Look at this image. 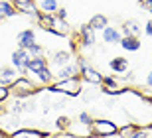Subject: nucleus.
<instances>
[{
    "mask_svg": "<svg viewBox=\"0 0 152 138\" xmlns=\"http://www.w3.org/2000/svg\"><path fill=\"white\" fill-rule=\"evenodd\" d=\"M10 99V87L8 85H0V103H6Z\"/></svg>",
    "mask_w": 152,
    "mask_h": 138,
    "instance_id": "27",
    "label": "nucleus"
},
{
    "mask_svg": "<svg viewBox=\"0 0 152 138\" xmlns=\"http://www.w3.org/2000/svg\"><path fill=\"white\" fill-rule=\"evenodd\" d=\"M16 42H18V47L28 50L32 44H36V32L32 28H26V30H22V32L16 36Z\"/></svg>",
    "mask_w": 152,
    "mask_h": 138,
    "instance_id": "11",
    "label": "nucleus"
},
{
    "mask_svg": "<svg viewBox=\"0 0 152 138\" xmlns=\"http://www.w3.org/2000/svg\"><path fill=\"white\" fill-rule=\"evenodd\" d=\"M69 124H71V120H69V116H65V115H61V116L56 118V128L59 130V132H65V130L69 128Z\"/></svg>",
    "mask_w": 152,
    "mask_h": 138,
    "instance_id": "23",
    "label": "nucleus"
},
{
    "mask_svg": "<svg viewBox=\"0 0 152 138\" xmlns=\"http://www.w3.org/2000/svg\"><path fill=\"white\" fill-rule=\"evenodd\" d=\"M77 120L81 122V124H87V126H91V124H93V116H91L87 110H81V112L77 115Z\"/></svg>",
    "mask_w": 152,
    "mask_h": 138,
    "instance_id": "25",
    "label": "nucleus"
},
{
    "mask_svg": "<svg viewBox=\"0 0 152 138\" xmlns=\"http://www.w3.org/2000/svg\"><path fill=\"white\" fill-rule=\"evenodd\" d=\"M63 134H67L71 138H93V132H91V126L87 124H81L79 120H71L69 128Z\"/></svg>",
    "mask_w": 152,
    "mask_h": 138,
    "instance_id": "7",
    "label": "nucleus"
},
{
    "mask_svg": "<svg viewBox=\"0 0 152 138\" xmlns=\"http://www.w3.org/2000/svg\"><path fill=\"white\" fill-rule=\"evenodd\" d=\"M12 4H16V6H20V4H26V2H32V0H10Z\"/></svg>",
    "mask_w": 152,
    "mask_h": 138,
    "instance_id": "31",
    "label": "nucleus"
},
{
    "mask_svg": "<svg viewBox=\"0 0 152 138\" xmlns=\"http://www.w3.org/2000/svg\"><path fill=\"white\" fill-rule=\"evenodd\" d=\"M0 85H2V79H0Z\"/></svg>",
    "mask_w": 152,
    "mask_h": 138,
    "instance_id": "35",
    "label": "nucleus"
},
{
    "mask_svg": "<svg viewBox=\"0 0 152 138\" xmlns=\"http://www.w3.org/2000/svg\"><path fill=\"white\" fill-rule=\"evenodd\" d=\"M148 138H150V136H148Z\"/></svg>",
    "mask_w": 152,
    "mask_h": 138,
    "instance_id": "36",
    "label": "nucleus"
},
{
    "mask_svg": "<svg viewBox=\"0 0 152 138\" xmlns=\"http://www.w3.org/2000/svg\"><path fill=\"white\" fill-rule=\"evenodd\" d=\"M28 53H30V57H36V55H44V45H39L38 42L36 44H32L28 47Z\"/></svg>",
    "mask_w": 152,
    "mask_h": 138,
    "instance_id": "26",
    "label": "nucleus"
},
{
    "mask_svg": "<svg viewBox=\"0 0 152 138\" xmlns=\"http://www.w3.org/2000/svg\"><path fill=\"white\" fill-rule=\"evenodd\" d=\"M138 4H140L142 8H146V10L152 14V0H138Z\"/></svg>",
    "mask_w": 152,
    "mask_h": 138,
    "instance_id": "28",
    "label": "nucleus"
},
{
    "mask_svg": "<svg viewBox=\"0 0 152 138\" xmlns=\"http://www.w3.org/2000/svg\"><path fill=\"white\" fill-rule=\"evenodd\" d=\"M59 138H71V136H67V134H65V136H59Z\"/></svg>",
    "mask_w": 152,
    "mask_h": 138,
    "instance_id": "34",
    "label": "nucleus"
},
{
    "mask_svg": "<svg viewBox=\"0 0 152 138\" xmlns=\"http://www.w3.org/2000/svg\"><path fill=\"white\" fill-rule=\"evenodd\" d=\"M91 132H93V138H111L118 136V126L109 118H93Z\"/></svg>",
    "mask_w": 152,
    "mask_h": 138,
    "instance_id": "3",
    "label": "nucleus"
},
{
    "mask_svg": "<svg viewBox=\"0 0 152 138\" xmlns=\"http://www.w3.org/2000/svg\"><path fill=\"white\" fill-rule=\"evenodd\" d=\"M16 8H18V12H20V14H26V16L34 18L36 22H38L39 14H42V12L38 10V6L34 4V0H32V2H26V4H20V6H16Z\"/></svg>",
    "mask_w": 152,
    "mask_h": 138,
    "instance_id": "18",
    "label": "nucleus"
},
{
    "mask_svg": "<svg viewBox=\"0 0 152 138\" xmlns=\"http://www.w3.org/2000/svg\"><path fill=\"white\" fill-rule=\"evenodd\" d=\"M16 77H20V71H18L16 67H12V65L0 67V79H2V85H10Z\"/></svg>",
    "mask_w": 152,
    "mask_h": 138,
    "instance_id": "16",
    "label": "nucleus"
},
{
    "mask_svg": "<svg viewBox=\"0 0 152 138\" xmlns=\"http://www.w3.org/2000/svg\"><path fill=\"white\" fill-rule=\"evenodd\" d=\"M50 65V61L45 59L44 55H36V57H30V61H28V67H26V75L28 73H32V77H34L38 71H42L44 67H48Z\"/></svg>",
    "mask_w": 152,
    "mask_h": 138,
    "instance_id": "12",
    "label": "nucleus"
},
{
    "mask_svg": "<svg viewBox=\"0 0 152 138\" xmlns=\"http://www.w3.org/2000/svg\"><path fill=\"white\" fill-rule=\"evenodd\" d=\"M50 132H45V130H39V128H20L18 126L16 130H12L8 134V138H48Z\"/></svg>",
    "mask_w": 152,
    "mask_h": 138,
    "instance_id": "8",
    "label": "nucleus"
},
{
    "mask_svg": "<svg viewBox=\"0 0 152 138\" xmlns=\"http://www.w3.org/2000/svg\"><path fill=\"white\" fill-rule=\"evenodd\" d=\"M118 44H121V47H123L124 51H138L142 42L138 39V36H123V39H121Z\"/></svg>",
    "mask_w": 152,
    "mask_h": 138,
    "instance_id": "14",
    "label": "nucleus"
},
{
    "mask_svg": "<svg viewBox=\"0 0 152 138\" xmlns=\"http://www.w3.org/2000/svg\"><path fill=\"white\" fill-rule=\"evenodd\" d=\"M44 91L51 95H63V97H79L83 93V81L81 77H71V79H63V81H56L45 85Z\"/></svg>",
    "mask_w": 152,
    "mask_h": 138,
    "instance_id": "1",
    "label": "nucleus"
},
{
    "mask_svg": "<svg viewBox=\"0 0 152 138\" xmlns=\"http://www.w3.org/2000/svg\"><path fill=\"white\" fill-rule=\"evenodd\" d=\"M79 75V67L77 63H67V65H63V67H57V71L53 73V79L56 81H63V79H71V77H77Z\"/></svg>",
    "mask_w": 152,
    "mask_h": 138,
    "instance_id": "9",
    "label": "nucleus"
},
{
    "mask_svg": "<svg viewBox=\"0 0 152 138\" xmlns=\"http://www.w3.org/2000/svg\"><path fill=\"white\" fill-rule=\"evenodd\" d=\"M123 39V32L118 30V28L115 26H107L105 30H103V42L109 45H113V44H118Z\"/></svg>",
    "mask_w": 152,
    "mask_h": 138,
    "instance_id": "13",
    "label": "nucleus"
},
{
    "mask_svg": "<svg viewBox=\"0 0 152 138\" xmlns=\"http://www.w3.org/2000/svg\"><path fill=\"white\" fill-rule=\"evenodd\" d=\"M87 24H89V28L93 30V32H103V30L109 26V18L103 16V14H95Z\"/></svg>",
    "mask_w": 152,
    "mask_h": 138,
    "instance_id": "17",
    "label": "nucleus"
},
{
    "mask_svg": "<svg viewBox=\"0 0 152 138\" xmlns=\"http://www.w3.org/2000/svg\"><path fill=\"white\" fill-rule=\"evenodd\" d=\"M109 67H111V71L113 73H126L129 69V59L126 57H113V59L109 61Z\"/></svg>",
    "mask_w": 152,
    "mask_h": 138,
    "instance_id": "19",
    "label": "nucleus"
},
{
    "mask_svg": "<svg viewBox=\"0 0 152 138\" xmlns=\"http://www.w3.org/2000/svg\"><path fill=\"white\" fill-rule=\"evenodd\" d=\"M140 24L136 22V20H132V18H129V20H124L123 24V34L124 36H138L140 34Z\"/></svg>",
    "mask_w": 152,
    "mask_h": 138,
    "instance_id": "20",
    "label": "nucleus"
},
{
    "mask_svg": "<svg viewBox=\"0 0 152 138\" xmlns=\"http://www.w3.org/2000/svg\"><path fill=\"white\" fill-rule=\"evenodd\" d=\"M126 138H148V128H144V126H136Z\"/></svg>",
    "mask_w": 152,
    "mask_h": 138,
    "instance_id": "24",
    "label": "nucleus"
},
{
    "mask_svg": "<svg viewBox=\"0 0 152 138\" xmlns=\"http://www.w3.org/2000/svg\"><path fill=\"white\" fill-rule=\"evenodd\" d=\"M71 61H73V53L69 50H57L50 55V63L56 67H63L67 63H71Z\"/></svg>",
    "mask_w": 152,
    "mask_h": 138,
    "instance_id": "10",
    "label": "nucleus"
},
{
    "mask_svg": "<svg viewBox=\"0 0 152 138\" xmlns=\"http://www.w3.org/2000/svg\"><path fill=\"white\" fill-rule=\"evenodd\" d=\"M10 61H12V67H16L18 71H20V75H26V67H28V61H30L28 50H24V47H18V50H14Z\"/></svg>",
    "mask_w": 152,
    "mask_h": 138,
    "instance_id": "6",
    "label": "nucleus"
},
{
    "mask_svg": "<svg viewBox=\"0 0 152 138\" xmlns=\"http://www.w3.org/2000/svg\"><path fill=\"white\" fill-rule=\"evenodd\" d=\"M79 77H81V81L89 83V85H101V81H103L101 71L95 69L93 65H89V63L79 67Z\"/></svg>",
    "mask_w": 152,
    "mask_h": 138,
    "instance_id": "4",
    "label": "nucleus"
},
{
    "mask_svg": "<svg viewBox=\"0 0 152 138\" xmlns=\"http://www.w3.org/2000/svg\"><path fill=\"white\" fill-rule=\"evenodd\" d=\"M4 112H6V109H4V103H0V116L4 115Z\"/></svg>",
    "mask_w": 152,
    "mask_h": 138,
    "instance_id": "33",
    "label": "nucleus"
},
{
    "mask_svg": "<svg viewBox=\"0 0 152 138\" xmlns=\"http://www.w3.org/2000/svg\"><path fill=\"white\" fill-rule=\"evenodd\" d=\"M56 16L61 18V20H67V10H65V8H57V10H56Z\"/></svg>",
    "mask_w": 152,
    "mask_h": 138,
    "instance_id": "29",
    "label": "nucleus"
},
{
    "mask_svg": "<svg viewBox=\"0 0 152 138\" xmlns=\"http://www.w3.org/2000/svg\"><path fill=\"white\" fill-rule=\"evenodd\" d=\"M8 112H12V115H22L24 112V99H14L12 101V105L8 107Z\"/></svg>",
    "mask_w": 152,
    "mask_h": 138,
    "instance_id": "22",
    "label": "nucleus"
},
{
    "mask_svg": "<svg viewBox=\"0 0 152 138\" xmlns=\"http://www.w3.org/2000/svg\"><path fill=\"white\" fill-rule=\"evenodd\" d=\"M57 8H59L57 0H42L39 2V12H44V14H56Z\"/></svg>",
    "mask_w": 152,
    "mask_h": 138,
    "instance_id": "21",
    "label": "nucleus"
},
{
    "mask_svg": "<svg viewBox=\"0 0 152 138\" xmlns=\"http://www.w3.org/2000/svg\"><path fill=\"white\" fill-rule=\"evenodd\" d=\"M20 12H18L16 4H12L10 0H0V20H4V18H14L18 16Z\"/></svg>",
    "mask_w": 152,
    "mask_h": 138,
    "instance_id": "15",
    "label": "nucleus"
},
{
    "mask_svg": "<svg viewBox=\"0 0 152 138\" xmlns=\"http://www.w3.org/2000/svg\"><path fill=\"white\" fill-rule=\"evenodd\" d=\"M10 87V97H14V99H30V97H34L36 93H39L42 89L36 85L34 79H30L28 75H20V77H16L14 81L8 85Z\"/></svg>",
    "mask_w": 152,
    "mask_h": 138,
    "instance_id": "2",
    "label": "nucleus"
},
{
    "mask_svg": "<svg viewBox=\"0 0 152 138\" xmlns=\"http://www.w3.org/2000/svg\"><path fill=\"white\" fill-rule=\"evenodd\" d=\"M144 34H146L148 38H152V20L146 22V26H144Z\"/></svg>",
    "mask_w": 152,
    "mask_h": 138,
    "instance_id": "30",
    "label": "nucleus"
},
{
    "mask_svg": "<svg viewBox=\"0 0 152 138\" xmlns=\"http://www.w3.org/2000/svg\"><path fill=\"white\" fill-rule=\"evenodd\" d=\"M146 85H148V87H152V71L146 75Z\"/></svg>",
    "mask_w": 152,
    "mask_h": 138,
    "instance_id": "32",
    "label": "nucleus"
},
{
    "mask_svg": "<svg viewBox=\"0 0 152 138\" xmlns=\"http://www.w3.org/2000/svg\"><path fill=\"white\" fill-rule=\"evenodd\" d=\"M77 42H79V47H81V50H87V47H93V45H95L97 38H95V32L89 28V24H81V26H79Z\"/></svg>",
    "mask_w": 152,
    "mask_h": 138,
    "instance_id": "5",
    "label": "nucleus"
}]
</instances>
